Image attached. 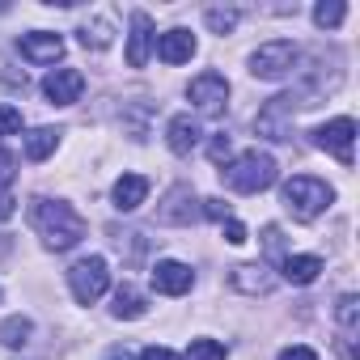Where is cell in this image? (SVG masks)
Instances as JSON below:
<instances>
[{"label": "cell", "instance_id": "obj_1", "mask_svg": "<svg viewBox=\"0 0 360 360\" xmlns=\"http://www.w3.org/2000/svg\"><path fill=\"white\" fill-rule=\"evenodd\" d=\"M30 221H34L39 238H43L51 250H72V246L85 238V217H81L72 204H60V200H34Z\"/></svg>", "mask_w": 360, "mask_h": 360}, {"label": "cell", "instance_id": "obj_2", "mask_svg": "<svg viewBox=\"0 0 360 360\" xmlns=\"http://www.w3.org/2000/svg\"><path fill=\"white\" fill-rule=\"evenodd\" d=\"M221 174H225V187H233V191H242V195H259V191L276 187V178H280L276 157H271V153H259V148L233 157Z\"/></svg>", "mask_w": 360, "mask_h": 360}, {"label": "cell", "instance_id": "obj_3", "mask_svg": "<svg viewBox=\"0 0 360 360\" xmlns=\"http://www.w3.org/2000/svg\"><path fill=\"white\" fill-rule=\"evenodd\" d=\"M280 200H284V212H288L292 221H314V217H322V212L330 208L335 191L322 183V178L297 174V178H288V183H284Z\"/></svg>", "mask_w": 360, "mask_h": 360}, {"label": "cell", "instance_id": "obj_4", "mask_svg": "<svg viewBox=\"0 0 360 360\" xmlns=\"http://www.w3.org/2000/svg\"><path fill=\"white\" fill-rule=\"evenodd\" d=\"M297 106H305L297 94H280V98H271V102L259 110L255 131H259L263 140H276V144L292 140V115H297Z\"/></svg>", "mask_w": 360, "mask_h": 360}, {"label": "cell", "instance_id": "obj_5", "mask_svg": "<svg viewBox=\"0 0 360 360\" xmlns=\"http://www.w3.org/2000/svg\"><path fill=\"white\" fill-rule=\"evenodd\" d=\"M68 288H72V297H77L81 305H94V301L110 288V267H106V259H102V255H89V259L72 263Z\"/></svg>", "mask_w": 360, "mask_h": 360}, {"label": "cell", "instance_id": "obj_6", "mask_svg": "<svg viewBox=\"0 0 360 360\" xmlns=\"http://www.w3.org/2000/svg\"><path fill=\"white\" fill-rule=\"evenodd\" d=\"M297 60H301V51H297L292 43H284V39L263 43V47L250 56V77H259V81H284V77L297 68Z\"/></svg>", "mask_w": 360, "mask_h": 360}, {"label": "cell", "instance_id": "obj_7", "mask_svg": "<svg viewBox=\"0 0 360 360\" xmlns=\"http://www.w3.org/2000/svg\"><path fill=\"white\" fill-rule=\"evenodd\" d=\"M157 221H161V225H195V221H200V200H195V191H191L187 183L169 187V195H165L161 208H157Z\"/></svg>", "mask_w": 360, "mask_h": 360}, {"label": "cell", "instance_id": "obj_8", "mask_svg": "<svg viewBox=\"0 0 360 360\" xmlns=\"http://www.w3.org/2000/svg\"><path fill=\"white\" fill-rule=\"evenodd\" d=\"M352 140H356V123H352L347 115H343V119H330V123H322V127L314 131V144H318V148H326V153H335L343 165H352V161H356Z\"/></svg>", "mask_w": 360, "mask_h": 360}, {"label": "cell", "instance_id": "obj_9", "mask_svg": "<svg viewBox=\"0 0 360 360\" xmlns=\"http://www.w3.org/2000/svg\"><path fill=\"white\" fill-rule=\"evenodd\" d=\"M187 98H191L204 115H221V110H225V102H229V81H225L221 72H200V77L191 81Z\"/></svg>", "mask_w": 360, "mask_h": 360}, {"label": "cell", "instance_id": "obj_10", "mask_svg": "<svg viewBox=\"0 0 360 360\" xmlns=\"http://www.w3.org/2000/svg\"><path fill=\"white\" fill-rule=\"evenodd\" d=\"M81 94H85V77L77 68H56V72L43 77V98L51 106H72Z\"/></svg>", "mask_w": 360, "mask_h": 360}, {"label": "cell", "instance_id": "obj_11", "mask_svg": "<svg viewBox=\"0 0 360 360\" xmlns=\"http://www.w3.org/2000/svg\"><path fill=\"white\" fill-rule=\"evenodd\" d=\"M191 284H195V271L178 259H165V263L153 267V288L165 292V297H183V292H191Z\"/></svg>", "mask_w": 360, "mask_h": 360}, {"label": "cell", "instance_id": "obj_12", "mask_svg": "<svg viewBox=\"0 0 360 360\" xmlns=\"http://www.w3.org/2000/svg\"><path fill=\"white\" fill-rule=\"evenodd\" d=\"M18 51H22V60H30V64H56V60L64 56V39L51 34V30H34V34H22Z\"/></svg>", "mask_w": 360, "mask_h": 360}, {"label": "cell", "instance_id": "obj_13", "mask_svg": "<svg viewBox=\"0 0 360 360\" xmlns=\"http://www.w3.org/2000/svg\"><path fill=\"white\" fill-rule=\"evenodd\" d=\"M153 51H157L161 64H187V60L195 56V34L183 30V26H178V30H165V34H157Z\"/></svg>", "mask_w": 360, "mask_h": 360}, {"label": "cell", "instance_id": "obj_14", "mask_svg": "<svg viewBox=\"0 0 360 360\" xmlns=\"http://www.w3.org/2000/svg\"><path fill=\"white\" fill-rule=\"evenodd\" d=\"M153 43H157L153 18L136 9V13H131V39H127V64H131V68H144L148 56H153Z\"/></svg>", "mask_w": 360, "mask_h": 360}, {"label": "cell", "instance_id": "obj_15", "mask_svg": "<svg viewBox=\"0 0 360 360\" xmlns=\"http://www.w3.org/2000/svg\"><path fill=\"white\" fill-rule=\"evenodd\" d=\"M335 322H339V330H343V356L356 360V352H352V339H356V330H360V297H356V292H343V297H339Z\"/></svg>", "mask_w": 360, "mask_h": 360}, {"label": "cell", "instance_id": "obj_16", "mask_svg": "<svg viewBox=\"0 0 360 360\" xmlns=\"http://www.w3.org/2000/svg\"><path fill=\"white\" fill-rule=\"evenodd\" d=\"M110 195H115V208H119V212H136V208L148 200V178H144V174H123Z\"/></svg>", "mask_w": 360, "mask_h": 360}, {"label": "cell", "instance_id": "obj_17", "mask_svg": "<svg viewBox=\"0 0 360 360\" xmlns=\"http://www.w3.org/2000/svg\"><path fill=\"white\" fill-rule=\"evenodd\" d=\"M229 284L246 297H267L276 288V276H267V267H233L229 271Z\"/></svg>", "mask_w": 360, "mask_h": 360}, {"label": "cell", "instance_id": "obj_18", "mask_svg": "<svg viewBox=\"0 0 360 360\" xmlns=\"http://www.w3.org/2000/svg\"><path fill=\"white\" fill-rule=\"evenodd\" d=\"M165 140H169V148H174L178 157H187V153L200 144V123H195L191 115H174L169 127H165Z\"/></svg>", "mask_w": 360, "mask_h": 360}, {"label": "cell", "instance_id": "obj_19", "mask_svg": "<svg viewBox=\"0 0 360 360\" xmlns=\"http://www.w3.org/2000/svg\"><path fill=\"white\" fill-rule=\"evenodd\" d=\"M280 271H284L288 284H314L318 271H322V259H318V255H288V259L280 263Z\"/></svg>", "mask_w": 360, "mask_h": 360}, {"label": "cell", "instance_id": "obj_20", "mask_svg": "<svg viewBox=\"0 0 360 360\" xmlns=\"http://www.w3.org/2000/svg\"><path fill=\"white\" fill-rule=\"evenodd\" d=\"M144 309H148L144 292H140L136 284H119V292H115V305H110V314H115V318H123V322H136V318H144Z\"/></svg>", "mask_w": 360, "mask_h": 360}, {"label": "cell", "instance_id": "obj_21", "mask_svg": "<svg viewBox=\"0 0 360 360\" xmlns=\"http://www.w3.org/2000/svg\"><path fill=\"white\" fill-rule=\"evenodd\" d=\"M56 144H60V131H56V127H34V131L26 136V157H30V161H47V157L56 153Z\"/></svg>", "mask_w": 360, "mask_h": 360}, {"label": "cell", "instance_id": "obj_22", "mask_svg": "<svg viewBox=\"0 0 360 360\" xmlns=\"http://www.w3.org/2000/svg\"><path fill=\"white\" fill-rule=\"evenodd\" d=\"M30 335H34V322L22 318V314H13V318L0 322V343H5V347H26Z\"/></svg>", "mask_w": 360, "mask_h": 360}, {"label": "cell", "instance_id": "obj_23", "mask_svg": "<svg viewBox=\"0 0 360 360\" xmlns=\"http://www.w3.org/2000/svg\"><path fill=\"white\" fill-rule=\"evenodd\" d=\"M110 39H115L110 22H85V26H81V47L102 51V47H110Z\"/></svg>", "mask_w": 360, "mask_h": 360}, {"label": "cell", "instance_id": "obj_24", "mask_svg": "<svg viewBox=\"0 0 360 360\" xmlns=\"http://www.w3.org/2000/svg\"><path fill=\"white\" fill-rule=\"evenodd\" d=\"M343 18H347V5H339V0H322V5L314 9V22L322 26V30H335V26H343Z\"/></svg>", "mask_w": 360, "mask_h": 360}, {"label": "cell", "instance_id": "obj_25", "mask_svg": "<svg viewBox=\"0 0 360 360\" xmlns=\"http://www.w3.org/2000/svg\"><path fill=\"white\" fill-rule=\"evenodd\" d=\"M183 360H225V343H217V339H191V347H187Z\"/></svg>", "mask_w": 360, "mask_h": 360}, {"label": "cell", "instance_id": "obj_26", "mask_svg": "<svg viewBox=\"0 0 360 360\" xmlns=\"http://www.w3.org/2000/svg\"><path fill=\"white\" fill-rule=\"evenodd\" d=\"M204 22H208V30H212V34H229V30L238 26V9H208V13H204Z\"/></svg>", "mask_w": 360, "mask_h": 360}, {"label": "cell", "instance_id": "obj_27", "mask_svg": "<svg viewBox=\"0 0 360 360\" xmlns=\"http://www.w3.org/2000/svg\"><path fill=\"white\" fill-rule=\"evenodd\" d=\"M13 131H22V110L0 102V136H13Z\"/></svg>", "mask_w": 360, "mask_h": 360}, {"label": "cell", "instance_id": "obj_28", "mask_svg": "<svg viewBox=\"0 0 360 360\" xmlns=\"http://www.w3.org/2000/svg\"><path fill=\"white\" fill-rule=\"evenodd\" d=\"M229 153H233L229 136H225V131H221V136H212V144H208V157H212L217 165H225V161H229Z\"/></svg>", "mask_w": 360, "mask_h": 360}, {"label": "cell", "instance_id": "obj_29", "mask_svg": "<svg viewBox=\"0 0 360 360\" xmlns=\"http://www.w3.org/2000/svg\"><path fill=\"white\" fill-rule=\"evenodd\" d=\"M13 165H18V161H13V153L0 148V191H9V187H13V174H18Z\"/></svg>", "mask_w": 360, "mask_h": 360}, {"label": "cell", "instance_id": "obj_30", "mask_svg": "<svg viewBox=\"0 0 360 360\" xmlns=\"http://www.w3.org/2000/svg\"><path fill=\"white\" fill-rule=\"evenodd\" d=\"M200 212H204V217H212V221H221V225L229 221V204H225V200H204V208H200Z\"/></svg>", "mask_w": 360, "mask_h": 360}, {"label": "cell", "instance_id": "obj_31", "mask_svg": "<svg viewBox=\"0 0 360 360\" xmlns=\"http://www.w3.org/2000/svg\"><path fill=\"white\" fill-rule=\"evenodd\" d=\"M225 242H233V246H242V242H250V238H246V225L229 217V221H225Z\"/></svg>", "mask_w": 360, "mask_h": 360}, {"label": "cell", "instance_id": "obj_32", "mask_svg": "<svg viewBox=\"0 0 360 360\" xmlns=\"http://www.w3.org/2000/svg\"><path fill=\"white\" fill-rule=\"evenodd\" d=\"M280 360H318V352H314V347H305V343H292V347H284V352H280Z\"/></svg>", "mask_w": 360, "mask_h": 360}, {"label": "cell", "instance_id": "obj_33", "mask_svg": "<svg viewBox=\"0 0 360 360\" xmlns=\"http://www.w3.org/2000/svg\"><path fill=\"white\" fill-rule=\"evenodd\" d=\"M140 360H183V356L169 352V347H157V343H153V347H144V352H140Z\"/></svg>", "mask_w": 360, "mask_h": 360}, {"label": "cell", "instance_id": "obj_34", "mask_svg": "<svg viewBox=\"0 0 360 360\" xmlns=\"http://www.w3.org/2000/svg\"><path fill=\"white\" fill-rule=\"evenodd\" d=\"M110 360H136V356H131V352H123V347H115V352H110Z\"/></svg>", "mask_w": 360, "mask_h": 360}]
</instances>
